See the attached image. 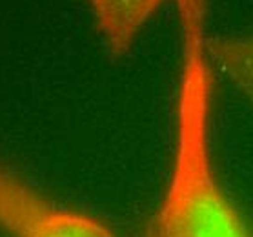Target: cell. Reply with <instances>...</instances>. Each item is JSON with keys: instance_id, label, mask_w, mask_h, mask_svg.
<instances>
[{"instance_id": "obj_1", "label": "cell", "mask_w": 253, "mask_h": 237, "mask_svg": "<svg viewBox=\"0 0 253 237\" xmlns=\"http://www.w3.org/2000/svg\"><path fill=\"white\" fill-rule=\"evenodd\" d=\"M175 2L182 37L175 151L166 191L144 237H253L213 166L215 79L206 49L210 0Z\"/></svg>"}, {"instance_id": "obj_2", "label": "cell", "mask_w": 253, "mask_h": 237, "mask_svg": "<svg viewBox=\"0 0 253 237\" xmlns=\"http://www.w3.org/2000/svg\"><path fill=\"white\" fill-rule=\"evenodd\" d=\"M0 230L9 237H117L100 221L60 206L0 164Z\"/></svg>"}, {"instance_id": "obj_3", "label": "cell", "mask_w": 253, "mask_h": 237, "mask_svg": "<svg viewBox=\"0 0 253 237\" xmlns=\"http://www.w3.org/2000/svg\"><path fill=\"white\" fill-rule=\"evenodd\" d=\"M111 57L121 58L164 0H87Z\"/></svg>"}, {"instance_id": "obj_4", "label": "cell", "mask_w": 253, "mask_h": 237, "mask_svg": "<svg viewBox=\"0 0 253 237\" xmlns=\"http://www.w3.org/2000/svg\"><path fill=\"white\" fill-rule=\"evenodd\" d=\"M208 58L253 106V35L213 37L206 41Z\"/></svg>"}]
</instances>
